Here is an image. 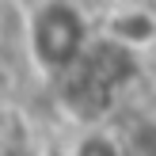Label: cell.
I'll return each instance as SVG.
<instances>
[{
    "mask_svg": "<svg viewBox=\"0 0 156 156\" xmlns=\"http://www.w3.org/2000/svg\"><path fill=\"white\" fill-rule=\"evenodd\" d=\"M23 50L34 61V69L46 80H61L84 61L91 50V27L88 15L73 0H42L27 15V34Z\"/></svg>",
    "mask_w": 156,
    "mask_h": 156,
    "instance_id": "1",
    "label": "cell"
},
{
    "mask_svg": "<svg viewBox=\"0 0 156 156\" xmlns=\"http://www.w3.org/2000/svg\"><path fill=\"white\" fill-rule=\"evenodd\" d=\"M107 38H114L126 50H141L156 38V15L145 12V8H126V12L111 15V27H107Z\"/></svg>",
    "mask_w": 156,
    "mask_h": 156,
    "instance_id": "2",
    "label": "cell"
},
{
    "mask_svg": "<svg viewBox=\"0 0 156 156\" xmlns=\"http://www.w3.org/2000/svg\"><path fill=\"white\" fill-rule=\"evenodd\" d=\"M73 156H126V149L118 145V137L103 133V129H91L73 145Z\"/></svg>",
    "mask_w": 156,
    "mask_h": 156,
    "instance_id": "3",
    "label": "cell"
},
{
    "mask_svg": "<svg viewBox=\"0 0 156 156\" xmlns=\"http://www.w3.org/2000/svg\"><path fill=\"white\" fill-rule=\"evenodd\" d=\"M0 156H38L30 145H23V141H15V145H0Z\"/></svg>",
    "mask_w": 156,
    "mask_h": 156,
    "instance_id": "4",
    "label": "cell"
}]
</instances>
